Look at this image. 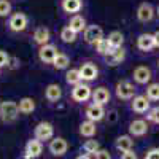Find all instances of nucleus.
Masks as SVG:
<instances>
[{
    "label": "nucleus",
    "instance_id": "1",
    "mask_svg": "<svg viewBox=\"0 0 159 159\" xmlns=\"http://www.w3.org/2000/svg\"><path fill=\"white\" fill-rule=\"evenodd\" d=\"M19 115L18 103L13 100H5L0 103V119L3 123H13L16 121V118Z\"/></svg>",
    "mask_w": 159,
    "mask_h": 159
},
{
    "label": "nucleus",
    "instance_id": "2",
    "mask_svg": "<svg viewBox=\"0 0 159 159\" xmlns=\"http://www.w3.org/2000/svg\"><path fill=\"white\" fill-rule=\"evenodd\" d=\"M115 92H116V97L118 99H121V100H130L132 97L135 96V86L132 84L129 80H121V81L116 83Z\"/></svg>",
    "mask_w": 159,
    "mask_h": 159
},
{
    "label": "nucleus",
    "instance_id": "3",
    "mask_svg": "<svg viewBox=\"0 0 159 159\" xmlns=\"http://www.w3.org/2000/svg\"><path fill=\"white\" fill-rule=\"evenodd\" d=\"M83 38H84V42L89 43V45H96L99 40L103 38V30L100 25H96V24H92V25H86V29L83 32Z\"/></svg>",
    "mask_w": 159,
    "mask_h": 159
},
{
    "label": "nucleus",
    "instance_id": "4",
    "mask_svg": "<svg viewBox=\"0 0 159 159\" xmlns=\"http://www.w3.org/2000/svg\"><path fill=\"white\" fill-rule=\"evenodd\" d=\"M8 25L13 32H22L29 25V18H27V15H24V13H15V15L10 16Z\"/></svg>",
    "mask_w": 159,
    "mask_h": 159
},
{
    "label": "nucleus",
    "instance_id": "5",
    "mask_svg": "<svg viewBox=\"0 0 159 159\" xmlns=\"http://www.w3.org/2000/svg\"><path fill=\"white\" fill-rule=\"evenodd\" d=\"M52 135H54V127H52L51 123L42 121L37 124V127H35V139L37 140L46 142V140H51Z\"/></svg>",
    "mask_w": 159,
    "mask_h": 159
},
{
    "label": "nucleus",
    "instance_id": "6",
    "mask_svg": "<svg viewBox=\"0 0 159 159\" xmlns=\"http://www.w3.org/2000/svg\"><path fill=\"white\" fill-rule=\"evenodd\" d=\"M91 96H92V89L84 83H78L72 89V97L76 102H86L88 99H91Z\"/></svg>",
    "mask_w": 159,
    "mask_h": 159
},
{
    "label": "nucleus",
    "instance_id": "7",
    "mask_svg": "<svg viewBox=\"0 0 159 159\" xmlns=\"http://www.w3.org/2000/svg\"><path fill=\"white\" fill-rule=\"evenodd\" d=\"M154 15H156V11H154V8H153L151 3L143 2V3H140L139 8H137V19H139L140 22H143V24L153 21Z\"/></svg>",
    "mask_w": 159,
    "mask_h": 159
},
{
    "label": "nucleus",
    "instance_id": "8",
    "mask_svg": "<svg viewBox=\"0 0 159 159\" xmlns=\"http://www.w3.org/2000/svg\"><path fill=\"white\" fill-rule=\"evenodd\" d=\"M78 70H80L81 81H94L99 75V69L96 67V64H92V62H84Z\"/></svg>",
    "mask_w": 159,
    "mask_h": 159
},
{
    "label": "nucleus",
    "instance_id": "9",
    "mask_svg": "<svg viewBox=\"0 0 159 159\" xmlns=\"http://www.w3.org/2000/svg\"><path fill=\"white\" fill-rule=\"evenodd\" d=\"M56 56H57V48L54 45L46 43V45H42L40 49H38V57L45 64H52V61H54Z\"/></svg>",
    "mask_w": 159,
    "mask_h": 159
},
{
    "label": "nucleus",
    "instance_id": "10",
    "mask_svg": "<svg viewBox=\"0 0 159 159\" xmlns=\"http://www.w3.org/2000/svg\"><path fill=\"white\" fill-rule=\"evenodd\" d=\"M69 150V143L62 137H56L49 142V151L52 156H64Z\"/></svg>",
    "mask_w": 159,
    "mask_h": 159
},
{
    "label": "nucleus",
    "instance_id": "11",
    "mask_svg": "<svg viewBox=\"0 0 159 159\" xmlns=\"http://www.w3.org/2000/svg\"><path fill=\"white\" fill-rule=\"evenodd\" d=\"M42 151H43L42 142L37 140V139H34V140H29L27 145H25L24 156H25V159H35V157H38L40 154H42Z\"/></svg>",
    "mask_w": 159,
    "mask_h": 159
},
{
    "label": "nucleus",
    "instance_id": "12",
    "mask_svg": "<svg viewBox=\"0 0 159 159\" xmlns=\"http://www.w3.org/2000/svg\"><path fill=\"white\" fill-rule=\"evenodd\" d=\"M132 76H134V81L139 84H147L151 80V70L147 67V65H139V67L134 69L132 72Z\"/></svg>",
    "mask_w": 159,
    "mask_h": 159
},
{
    "label": "nucleus",
    "instance_id": "13",
    "mask_svg": "<svg viewBox=\"0 0 159 159\" xmlns=\"http://www.w3.org/2000/svg\"><path fill=\"white\" fill-rule=\"evenodd\" d=\"M86 118L89 121H102L105 118V110H103V105H97V103H91L89 107L86 108Z\"/></svg>",
    "mask_w": 159,
    "mask_h": 159
},
{
    "label": "nucleus",
    "instance_id": "14",
    "mask_svg": "<svg viewBox=\"0 0 159 159\" xmlns=\"http://www.w3.org/2000/svg\"><path fill=\"white\" fill-rule=\"evenodd\" d=\"M130 108L135 113H147L150 110V99L147 96H135L132 97Z\"/></svg>",
    "mask_w": 159,
    "mask_h": 159
},
{
    "label": "nucleus",
    "instance_id": "15",
    "mask_svg": "<svg viewBox=\"0 0 159 159\" xmlns=\"http://www.w3.org/2000/svg\"><path fill=\"white\" fill-rule=\"evenodd\" d=\"M129 132L132 137H142L148 132V124L145 119H134L129 124Z\"/></svg>",
    "mask_w": 159,
    "mask_h": 159
},
{
    "label": "nucleus",
    "instance_id": "16",
    "mask_svg": "<svg viewBox=\"0 0 159 159\" xmlns=\"http://www.w3.org/2000/svg\"><path fill=\"white\" fill-rule=\"evenodd\" d=\"M92 103H97V105H105L110 102V91L107 88H96L94 91H92Z\"/></svg>",
    "mask_w": 159,
    "mask_h": 159
},
{
    "label": "nucleus",
    "instance_id": "17",
    "mask_svg": "<svg viewBox=\"0 0 159 159\" xmlns=\"http://www.w3.org/2000/svg\"><path fill=\"white\" fill-rule=\"evenodd\" d=\"M137 48L140 51H145V52H148L151 51L154 46V37L153 34H140L139 38H137Z\"/></svg>",
    "mask_w": 159,
    "mask_h": 159
},
{
    "label": "nucleus",
    "instance_id": "18",
    "mask_svg": "<svg viewBox=\"0 0 159 159\" xmlns=\"http://www.w3.org/2000/svg\"><path fill=\"white\" fill-rule=\"evenodd\" d=\"M124 59H126V49L123 46L113 49L108 56H105V62H107L108 65H118V64H121Z\"/></svg>",
    "mask_w": 159,
    "mask_h": 159
},
{
    "label": "nucleus",
    "instance_id": "19",
    "mask_svg": "<svg viewBox=\"0 0 159 159\" xmlns=\"http://www.w3.org/2000/svg\"><path fill=\"white\" fill-rule=\"evenodd\" d=\"M49 38H51V32L48 27H45V25H40V27L35 29L34 32V40H35V43L37 45H46L49 42Z\"/></svg>",
    "mask_w": 159,
    "mask_h": 159
},
{
    "label": "nucleus",
    "instance_id": "20",
    "mask_svg": "<svg viewBox=\"0 0 159 159\" xmlns=\"http://www.w3.org/2000/svg\"><path fill=\"white\" fill-rule=\"evenodd\" d=\"M115 147L118 151H129L134 148V140H132V135H121V137H118L116 142H115Z\"/></svg>",
    "mask_w": 159,
    "mask_h": 159
},
{
    "label": "nucleus",
    "instance_id": "21",
    "mask_svg": "<svg viewBox=\"0 0 159 159\" xmlns=\"http://www.w3.org/2000/svg\"><path fill=\"white\" fill-rule=\"evenodd\" d=\"M45 97L49 102H57L62 97V89L59 84H48L45 89Z\"/></svg>",
    "mask_w": 159,
    "mask_h": 159
},
{
    "label": "nucleus",
    "instance_id": "22",
    "mask_svg": "<svg viewBox=\"0 0 159 159\" xmlns=\"http://www.w3.org/2000/svg\"><path fill=\"white\" fill-rule=\"evenodd\" d=\"M69 27H70L73 32H76V34L84 32V29H86V19H84L83 16H80V15H73V16L70 18Z\"/></svg>",
    "mask_w": 159,
    "mask_h": 159
},
{
    "label": "nucleus",
    "instance_id": "23",
    "mask_svg": "<svg viewBox=\"0 0 159 159\" xmlns=\"http://www.w3.org/2000/svg\"><path fill=\"white\" fill-rule=\"evenodd\" d=\"M81 8H83V0H62V10L65 13L76 15Z\"/></svg>",
    "mask_w": 159,
    "mask_h": 159
},
{
    "label": "nucleus",
    "instance_id": "24",
    "mask_svg": "<svg viewBox=\"0 0 159 159\" xmlns=\"http://www.w3.org/2000/svg\"><path fill=\"white\" fill-rule=\"evenodd\" d=\"M96 132H97V127H96L94 121L86 119V121H83L81 124H80V134H81L83 137H94Z\"/></svg>",
    "mask_w": 159,
    "mask_h": 159
},
{
    "label": "nucleus",
    "instance_id": "25",
    "mask_svg": "<svg viewBox=\"0 0 159 159\" xmlns=\"http://www.w3.org/2000/svg\"><path fill=\"white\" fill-rule=\"evenodd\" d=\"M18 108H19V113L22 115H29L35 110V100L32 97H22L18 103Z\"/></svg>",
    "mask_w": 159,
    "mask_h": 159
},
{
    "label": "nucleus",
    "instance_id": "26",
    "mask_svg": "<svg viewBox=\"0 0 159 159\" xmlns=\"http://www.w3.org/2000/svg\"><path fill=\"white\" fill-rule=\"evenodd\" d=\"M108 43H110V46L113 48V49H116V48H121L123 46V43H124V35L119 32V30H113V32H110L108 34Z\"/></svg>",
    "mask_w": 159,
    "mask_h": 159
},
{
    "label": "nucleus",
    "instance_id": "27",
    "mask_svg": "<svg viewBox=\"0 0 159 159\" xmlns=\"http://www.w3.org/2000/svg\"><path fill=\"white\" fill-rule=\"evenodd\" d=\"M52 65H54V69H57V70H64L70 65V57L67 54H64V52H57V56L52 61Z\"/></svg>",
    "mask_w": 159,
    "mask_h": 159
},
{
    "label": "nucleus",
    "instance_id": "28",
    "mask_svg": "<svg viewBox=\"0 0 159 159\" xmlns=\"http://www.w3.org/2000/svg\"><path fill=\"white\" fill-rule=\"evenodd\" d=\"M96 46V51H97V54H100V56H108L110 52L113 51V48L110 46V43H108V40L107 38H102V40H99V42L94 45Z\"/></svg>",
    "mask_w": 159,
    "mask_h": 159
},
{
    "label": "nucleus",
    "instance_id": "29",
    "mask_svg": "<svg viewBox=\"0 0 159 159\" xmlns=\"http://www.w3.org/2000/svg\"><path fill=\"white\" fill-rule=\"evenodd\" d=\"M65 81H67L69 84L75 86L78 83H81V76H80V70L78 69H70L67 70V73H65Z\"/></svg>",
    "mask_w": 159,
    "mask_h": 159
},
{
    "label": "nucleus",
    "instance_id": "30",
    "mask_svg": "<svg viewBox=\"0 0 159 159\" xmlns=\"http://www.w3.org/2000/svg\"><path fill=\"white\" fill-rule=\"evenodd\" d=\"M76 35H78V34L73 32V30L69 27V25L61 30V40H62L64 43H73L75 40H76Z\"/></svg>",
    "mask_w": 159,
    "mask_h": 159
},
{
    "label": "nucleus",
    "instance_id": "31",
    "mask_svg": "<svg viewBox=\"0 0 159 159\" xmlns=\"http://www.w3.org/2000/svg\"><path fill=\"white\" fill-rule=\"evenodd\" d=\"M147 97L150 100H153V102L159 100V83H151L147 88Z\"/></svg>",
    "mask_w": 159,
    "mask_h": 159
},
{
    "label": "nucleus",
    "instance_id": "32",
    "mask_svg": "<svg viewBox=\"0 0 159 159\" xmlns=\"http://www.w3.org/2000/svg\"><path fill=\"white\" fill-rule=\"evenodd\" d=\"M83 150H84V153H86V154H96V153L100 150L99 142H97V140H88V142H84Z\"/></svg>",
    "mask_w": 159,
    "mask_h": 159
},
{
    "label": "nucleus",
    "instance_id": "33",
    "mask_svg": "<svg viewBox=\"0 0 159 159\" xmlns=\"http://www.w3.org/2000/svg\"><path fill=\"white\" fill-rule=\"evenodd\" d=\"M10 13H11V3L8 0H0V18L10 16Z\"/></svg>",
    "mask_w": 159,
    "mask_h": 159
},
{
    "label": "nucleus",
    "instance_id": "34",
    "mask_svg": "<svg viewBox=\"0 0 159 159\" xmlns=\"http://www.w3.org/2000/svg\"><path fill=\"white\" fill-rule=\"evenodd\" d=\"M147 119L154 124H159V107H154V108H150L147 111Z\"/></svg>",
    "mask_w": 159,
    "mask_h": 159
},
{
    "label": "nucleus",
    "instance_id": "35",
    "mask_svg": "<svg viewBox=\"0 0 159 159\" xmlns=\"http://www.w3.org/2000/svg\"><path fill=\"white\" fill-rule=\"evenodd\" d=\"M8 64H10V56L7 54L5 51H2V49H0V69L7 67Z\"/></svg>",
    "mask_w": 159,
    "mask_h": 159
},
{
    "label": "nucleus",
    "instance_id": "36",
    "mask_svg": "<svg viewBox=\"0 0 159 159\" xmlns=\"http://www.w3.org/2000/svg\"><path fill=\"white\" fill-rule=\"evenodd\" d=\"M145 159H159V148H151V150L147 153Z\"/></svg>",
    "mask_w": 159,
    "mask_h": 159
},
{
    "label": "nucleus",
    "instance_id": "37",
    "mask_svg": "<svg viewBox=\"0 0 159 159\" xmlns=\"http://www.w3.org/2000/svg\"><path fill=\"white\" fill-rule=\"evenodd\" d=\"M94 156H96V159H111V156L107 150H99Z\"/></svg>",
    "mask_w": 159,
    "mask_h": 159
},
{
    "label": "nucleus",
    "instance_id": "38",
    "mask_svg": "<svg viewBox=\"0 0 159 159\" xmlns=\"http://www.w3.org/2000/svg\"><path fill=\"white\" fill-rule=\"evenodd\" d=\"M121 159H137V154L132 151V150H129V151H124L121 154Z\"/></svg>",
    "mask_w": 159,
    "mask_h": 159
},
{
    "label": "nucleus",
    "instance_id": "39",
    "mask_svg": "<svg viewBox=\"0 0 159 159\" xmlns=\"http://www.w3.org/2000/svg\"><path fill=\"white\" fill-rule=\"evenodd\" d=\"M153 37H154V46L159 48V30H156V32L153 34Z\"/></svg>",
    "mask_w": 159,
    "mask_h": 159
},
{
    "label": "nucleus",
    "instance_id": "40",
    "mask_svg": "<svg viewBox=\"0 0 159 159\" xmlns=\"http://www.w3.org/2000/svg\"><path fill=\"white\" fill-rule=\"evenodd\" d=\"M76 159H91V157H89V154H81V156H78Z\"/></svg>",
    "mask_w": 159,
    "mask_h": 159
},
{
    "label": "nucleus",
    "instance_id": "41",
    "mask_svg": "<svg viewBox=\"0 0 159 159\" xmlns=\"http://www.w3.org/2000/svg\"><path fill=\"white\" fill-rule=\"evenodd\" d=\"M156 15H157V16H159V7H157V8H156Z\"/></svg>",
    "mask_w": 159,
    "mask_h": 159
},
{
    "label": "nucleus",
    "instance_id": "42",
    "mask_svg": "<svg viewBox=\"0 0 159 159\" xmlns=\"http://www.w3.org/2000/svg\"><path fill=\"white\" fill-rule=\"evenodd\" d=\"M157 67H159V61H157Z\"/></svg>",
    "mask_w": 159,
    "mask_h": 159
}]
</instances>
